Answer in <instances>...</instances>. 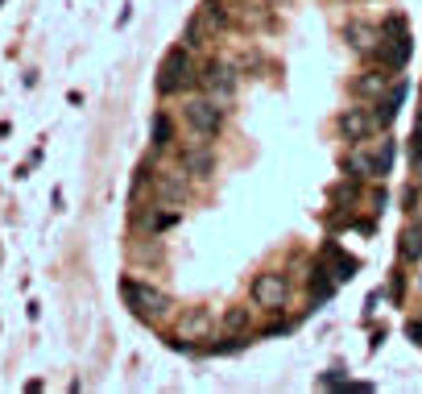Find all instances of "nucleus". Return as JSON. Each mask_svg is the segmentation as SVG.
Segmentation results:
<instances>
[{
    "instance_id": "nucleus-4",
    "label": "nucleus",
    "mask_w": 422,
    "mask_h": 394,
    "mask_svg": "<svg viewBox=\"0 0 422 394\" xmlns=\"http://www.w3.org/2000/svg\"><path fill=\"white\" fill-rule=\"evenodd\" d=\"M236 67L228 63V58H215L211 67H203V75H199V83H203V96L207 100H215L224 112H228V104H232V96H236Z\"/></svg>"
},
{
    "instance_id": "nucleus-21",
    "label": "nucleus",
    "mask_w": 422,
    "mask_h": 394,
    "mask_svg": "<svg viewBox=\"0 0 422 394\" xmlns=\"http://www.w3.org/2000/svg\"><path fill=\"white\" fill-rule=\"evenodd\" d=\"M410 162L422 166V112H418V129L410 133Z\"/></svg>"
},
{
    "instance_id": "nucleus-3",
    "label": "nucleus",
    "mask_w": 422,
    "mask_h": 394,
    "mask_svg": "<svg viewBox=\"0 0 422 394\" xmlns=\"http://www.w3.org/2000/svg\"><path fill=\"white\" fill-rule=\"evenodd\" d=\"M120 299L129 303V312L141 316V320H158L170 312V295L158 291V287H149V282H141V278H124L120 282Z\"/></svg>"
},
{
    "instance_id": "nucleus-15",
    "label": "nucleus",
    "mask_w": 422,
    "mask_h": 394,
    "mask_svg": "<svg viewBox=\"0 0 422 394\" xmlns=\"http://www.w3.org/2000/svg\"><path fill=\"white\" fill-rule=\"evenodd\" d=\"M170 142H174V121H170L166 112H158V117H153V124H149V146L166 149Z\"/></svg>"
},
{
    "instance_id": "nucleus-24",
    "label": "nucleus",
    "mask_w": 422,
    "mask_h": 394,
    "mask_svg": "<svg viewBox=\"0 0 422 394\" xmlns=\"http://www.w3.org/2000/svg\"><path fill=\"white\" fill-rule=\"evenodd\" d=\"M414 203H418V191H414V187H406V191H401V208H406V212H414Z\"/></svg>"
},
{
    "instance_id": "nucleus-18",
    "label": "nucleus",
    "mask_w": 422,
    "mask_h": 394,
    "mask_svg": "<svg viewBox=\"0 0 422 394\" xmlns=\"http://www.w3.org/2000/svg\"><path fill=\"white\" fill-rule=\"evenodd\" d=\"M183 332H190V336H199V341H207V332H211L207 312H187V316H183Z\"/></svg>"
},
{
    "instance_id": "nucleus-19",
    "label": "nucleus",
    "mask_w": 422,
    "mask_h": 394,
    "mask_svg": "<svg viewBox=\"0 0 422 394\" xmlns=\"http://www.w3.org/2000/svg\"><path fill=\"white\" fill-rule=\"evenodd\" d=\"M356 196H360L356 179H352V183H340V187H331V203H335V208H352V203H356Z\"/></svg>"
},
{
    "instance_id": "nucleus-1",
    "label": "nucleus",
    "mask_w": 422,
    "mask_h": 394,
    "mask_svg": "<svg viewBox=\"0 0 422 394\" xmlns=\"http://www.w3.org/2000/svg\"><path fill=\"white\" fill-rule=\"evenodd\" d=\"M344 171H348V179H385L394 171V142L389 137L356 142V149L344 158Z\"/></svg>"
},
{
    "instance_id": "nucleus-10",
    "label": "nucleus",
    "mask_w": 422,
    "mask_h": 394,
    "mask_svg": "<svg viewBox=\"0 0 422 394\" xmlns=\"http://www.w3.org/2000/svg\"><path fill=\"white\" fill-rule=\"evenodd\" d=\"M187 191H190V174L178 166V171H170V174H153V196L162 199L166 208H174V203H183L187 199Z\"/></svg>"
},
{
    "instance_id": "nucleus-9",
    "label": "nucleus",
    "mask_w": 422,
    "mask_h": 394,
    "mask_svg": "<svg viewBox=\"0 0 422 394\" xmlns=\"http://www.w3.org/2000/svg\"><path fill=\"white\" fill-rule=\"evenodd\" d=\"M373 54L381 58V67L401 71V67L410 63V54H414V42H410V33H381V42H377Z\"/></svg>"
},
{
    "instance_id": "nucleus-14",
    "label": "nucleus",
    "mask_w": 422,
    "mask_h": 394,
    "mask_svg": "<svg viewBox=\"0 0 422 394\" xmlns=\"http://www.w3.org/2000/svg\"><path fill=\"white\" fill-rule=\"evenodd\" d=\"M398 253H401V262H418L422 257V224H410V228L401 233Z\"/></svg>"
},
{
    "instance_id": "nucleus-7",
    "label": "nucleus",
    "mask_w": 422,
    "mask_h": 394,
    "mask_svg": "<svg viewBox=\"0 0 422 394\" xmlns=\"http://www.w3.org/2000/svg\"><path fill=\"white\" fill-rule=\"evenodd\" d=\"M373 133H381V121H377L373 108H344L340 112V137L344 142H369Z\"/></svg>"
},
{
    "instance_id": "nucleus-6",
    "label": "nucleus",
    "mask_w": 422,
    "mask_h": 394,
    "mask_svg": "<svg viewBox=\"0 0 422 394\" xmlns=\"http://www.w3.org/2000/svg\"><path fill=\"white\" fill-rule=\"evenodd\" d=\"M183 117H187V124L195 129V133H207V137H215L220 129H224V108L215 104V100L207 96H195L183 104Z\"/></svg>"
},
{
    "instance_id": "nucleus-2",
    "label": "nucleus",
    "mask_w": 422,
    "mask_h": 394,
    "mask_svg": "<svg viewBox=\"0 0 422 394\" xmlns=\"http://www.w3.org/2000/svg\"><path fill=\"white\" fill-rule=\"evenodd\" d=\"M199 63H195V54L187 46H170L162 58V67H158V92L162 96H178V92H187L199 83Z\"/></svg>"
},
{
    "instance_id": "nucleus-11",
    "label": "nucleus",
    "mask_w": 422,
    "mask_h": 394,
    "mask_svg": "<svg viewBox=\"0 0 422 394\" xmlns=\"http://www.w3.org/2000/svg\"><path fill=\"white\" fill-rule=\"evenodd\" d=\"M199 17L207 21L211 33H228V29L236 25V13L224 4V0H203V4H199Z\"/></svg>"
},
{
    "instance_id": "nucleus-12",
    "label": "nucleus",
    "mask_w": 422,
    "mask_h": 394,
    "mask_svg": "<svg viewBox=\"0 0 422 394\" xmlns=\"http://www.w3.org/2000/svg\"><path fill=\"white\" fill-rule=\"evenodd\" d=\"M385 92H389V67H377V71H369V75H360V79H356V96L377 100V96H385Z\"/></svg>"
},
{
    "instance_id": "nucleus-13",
    "label": "nucleus",
    "mask_w": 422,
    "mask_h": 394,
    "mask_svg": "<svg viewBox=\"0 0 422 394\" xmlns=\"http://www.w3.org/2000/svg\"><path fill=\"white\" fill-rule=\"evenodd\" d=\"M406 92H410V87L398 79V83L385 92V100L377 104V121H381V129H389V124H394V117H398V108H401V100H406Z\"/></svg>"
},
{
    "instance_id": "nucleus-16",
    "label": "nucleus",
    "mask_w": 422,
    "mask_h": 394,
    "mask_svg": "<svg viewBox=\"0 0 422 394\" xmlns=\"http://www.w3.org/2000/svg\"><path fill=\"white\" fill-rule=\"evenodd\" d=\"M211 38H215V33L207 29V21H203V17L195 13V17L187 21V42H183V46H187V50H195V46H199V50H207Z\"/></svg>"
},
{
    "instance_id": "nucleus-5",
    "label": "nucleus",
    "mask_w": 422,
    "mask_h": 394,
    "mask_svg": "<svg viewBox=\"0 0 422 394\" xmlns=\"http://www.w3.org/2000/svg\"><path fill=\"white\" fill-rule=\"evenodd\" d=\"M207 142H211L207 133H195L187 146L178 149V166H183L190 179H207V174L215 171V149H211Z\"/></svg>"
},
{
    "instance_id": "nucleus-23",
    "label": "nucleus",
    "mask_w": 422,
    "mask_h": 394,
    "mask_svg": "<svg viewBox=\"0 0 422 394\" xmlns=\"http://www.w3.org/2000/svg\"><path fill=\"white\" fill-rule=\"evenodd\" d=\"M381 33H406V21H401V17H389V21L381 25Z\"/></svg>"
},
{
    "instance_id": "nucleus-22",
    "label": "nucleus",
    "mask_w": 422,
    "mask_h": 394,
    "mask_svg": "<svg viewBox=\"0 0 422 394\" xmlns=\"http://www.w3.org/2000/svg\"><path fill=\"white\" fill-rule=\"evenodd\" d=\"M406 336H410V341L422 348V320H410V324H406Z\"/></svg>"
},
{
    "instance_id": "nucleus-17",
    "label": "nucleus",
    "mask_w": 422,
    "mask_h": 394,
    "mask_svg": "<svg viewBox=\"0 0 422 394\" xmlns=\"http://www.w3.org/2000/svg\"><path fill=\"white\" fill-rule=\"evenodd\" d=\"M344 38H348L356 50H369V54H373L377 42H381V33H377V29H369V25H348V29H344Z\"/></svg>"
},
{
    "instance_id": "nucleus-25",
    "label": "nucleus",
    "mask_w": 422,
    "mask_h": 394,
    "mask_svg": "<svg viewBox=\"0 0 422 394\" xmlns=\"http://www.w3.org/2000/svg\"><path fill=\"white\" fill-rule=\"evenodd\" d=\"M418 171H422V166H418ZM418 187H422V174H418Z\"/></svg>"
},
{
    "instance_id": "nucleus-20",
    "label": "nucleus",
    "mask_w": 422,
    "mask_h": 394,
    "mask_svg": "<svg viewBox=\"0 0 422 394\" xmlns=\"http://www.w3.org/2000/svg\"><path fill=\"white\" fill-rule=\"evenodd\" d=\"M224 328H228V332H244V328H249V307H232V312L224 316Z\"/></svg>"
},
{
    "instance_id": "nucleus-8",
    "label": "nucleus",
    "mask_w": 422,
    "mask_h": 394,
    "mask_svg": "<svg viewBox=\"0 0 422 394\" xmlns=\"http://www.w3.org/2000/svg\"><path fill=\"white\" fill-rule=\"evenodd\" d=\"M249 295H253V307L278 312V307H286V299H290V282H286V274H257Z\"/></svg>"
}]
</instances>
